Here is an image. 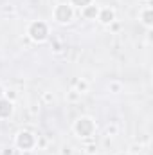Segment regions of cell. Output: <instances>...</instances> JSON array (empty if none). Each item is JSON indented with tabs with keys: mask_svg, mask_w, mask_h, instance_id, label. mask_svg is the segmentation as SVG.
<instances>
[{
	"mask_svg": "<svg viewBox=\"0 0 153 155\" xmlns=\"http://www.w3.org/2000/svg\"><path fill=\"white\" fill-rule=\"evenodd\" d=\"M141 16H142V24H144L146 27H151L153 25V11H151V7H146V9L141 13Z\"/></svg>",
	"mask_w": 153,
	"mask_h": 155,
	"instance_id": "ba28073f",
	"label": "cell"
},
{
	"mask_svg": "<svg viewBox=\"0 0 153 155\" xmlns=\"http://www.w3.org/2000/svg\"><path fill=\"white\" fill-rule=\"evenodd\" d=\"M81 15H83L86 20H96V18L99 16V7H97L96 4H88V5H85V7L81 9Z\"/></svg>",
	"mask_w": 153,
	"mask_h": 155,
	"instance_id": "8992f818",
	"label": "cell"
},
{
	"mask_svg": "<svg viewBox=\"0 0 153 155\" xmlns=\"http://www.w3.org/2000/svg\"><path fill=\"white\" fill-rule=\"evenodd\" d=\"M70 4L72 5H77V7H85V5H88V4H92V0H70Z\"/></svg>",
	"mask_w": 153,
	"mask_h": 155,
	"instance_id": "8fae6325",
	"label": "cell"
},
{
	"mask_svg": "<svg viewBox=\"0 0 153 155\" xmlns=\"http://www.w3.org/2000/svg\"><path fill=\"white\" fill-rule=\"evenodd\" d=\"M67 99L74 103V101H77V99H81V94H79L77 90H70V92H69V96H67Z\"/></svg>",
	"mask_w": 153,
	"mask_h": 155,
	"instance_id": "30bf717a",
	"label": "cell"
},
{
	"mask_svg": "<svg viewBox=\"0 0 153 155\" xmlns=\"http://www.w3.org/2000/svg\"><path fill=\"white\" fill-rule=\"evenodd\" d=\"M70 150H72L70 146H63V152H61V155H70V153H72Z\"/></svg>",
	"mask_w": 153,
	"mask_h": 155,
	"instance_id": "9a60e30c",
	"label": "cell"
},
{
	"mask_svg": "<svg viewBox=\"0 0 153 155\" xmlns=\"http://www.w3.org/2000/svg\"><path fill=\"white\" fill-rule=\"evenodd\" d=\"M117 155H130V153H124V152H122V153H117Z\"/></svg>",
	"mask_w": 153,
	"mask_h": 155,
	"instance_id": "e0dca14e",
	"label": "cell"
},
{
	"mask_svg": "<svg viewBox=\"0 0 153 155\" xmlns=\"http://www.w3.org/2000/svg\"><path fill=\"white\" fill-rule=\"evenodd\" d=\"M27 35H29V38L34 40V41H43V40L49 36V27H47V24L41 22V20L31 22V25H29V29H27Z\"/></svg>",
	"mask_w": 153,
	"mask_h": 155,
	"instance_id": "6da1fadb",
	"label": "cell"
},
{
	"mask_svg": "<svg viewBox=\"0 0 153 155\" xmlns=\"http://www.w3.org/2000/svg\"><path fill=\"white\" fill-rule=\"evenodd\" d=\"M76 90L79 92V94H85V92L88 90V83H86V81H83V79H81V81H77Z\"/></svg>",
	"mask_w": 153,
	"mask_h": 155,
	"instance_id": "9c48e42d",
	"label": "cell"
},
{
	"mask_svg": "<svg viewBox=\"0 0 153 155\" xmlns=\"http://www.w3.org/2000/svg\"><path fill=\"white\" fill-rule=\"evenodd\" d=\"M96 130V123L90 117H79L74 123V132L79 137H90Z\"/></svg>",
	"mask_w": 153,
	"mask_h": 155,
	"instance_id": "7a4b0ae2",
	"label": "cell"
},
{
	"mask_svg": "<svg viewBox=\"0 0 153 155\" xmlns=\"http://www.w3.org/2000/svg\"><path fill=\"white\" fill-rule=\"evenodd\" d=\"M43 101L50 103V101H54V96H52V94H49V92H45V94H43Z\"/></svg>",
	"mask_w": 153,
	"mask_h": 155,
	"instance_id": "5bb4252c",
	"label": "cell"
},
{
	"mask_svg": "<svg viewBox=\"0 0 153 155\" xmlns=\"http://www.w3.org/2000/svg\"><path fill=\"white\" fill-rule=\"evenodd\" d=\"M86 152H88V153H94V152H96V146H88V150H86Z\"/></svg>",
	"mask_w": 153,
	"mask_h": 155,
	"instance_id": "2e32d148",
	"label": "cell"
},
{
	"mask_svg": "<svg viewBox=\"0 0 153 155\" xmlns=\"http://www.w3.org/2000/svg\"><path fill=\"white\" fill-rule=\"evenodd\" d=\"M34 144H36L34 134H31V132H27V130L18 132V135H16V146H18V148H22V150H31Z\"/></svg>",
	"mask_w": 153,
	"mask_h": 155,
	"instance_id": "277c9868",
	"label": "cell"
},
{
	"mask_svg": "<svg viewBox=\"0 0 153 155\" xmlns=\"http://www.w3.org/2000/svg\"><path fill=\"white\" fill-rule=\"evenodd\" d=\"M99 22L101 24H105V25H110V24H114L115 22V11L112 7H103V9H99Z\"/></svg>",
	"mask_w": 153,
	"mask_h": 155,
	"instance_id": "5b68a950",
	"label": "cell"
},
{
	"mask_svg": "<svg viewBox=\"0 0 153 155\" xmlns=\"http://www.w3.org/2000/svg\"><path fill=\"white\" fill-rule=\"evenodd\" d=\"M13 114V101L0 97V119H5Z\"/></svg>",
	"mask_w": 153,
	"mask_h": 155,
	"instance_id": "52a82bcc",
	"label": "cell"
},
{
	"mask_svg": "<svg viewBox=\"0 0 153 155\" xmlns=\"http://www.w3.org/2000/svg\"><path fill=\"white\" fill-rule=\"evenodd\" d=\"M16 96H18V94H16V90H5V92H4V97H5V99H9V101H15V99H16Z\"/></svg>",
	"mask_w": 153,
	"mask_h": 155,
	"instance_id": "7c38bea8",
	"label": "cell"
},
{
	"mask_svg": "<svg viewBox=\"0 0 153 155\" xmlns=\"http://www.w3.org/2000/svg\"><path fill=\"white\" fill-rule=\"evenodd\" d=\"M74 18V9L70 4H60L54 9V20L60 24H69Z\"/></svg>",
	"mask_w": 153,
	"mask_h": 155,
	"instance_id": "3957f363",
	"label": "cell"
},
{
	"mask_svg": "<svg viewBox=\"0 0 153 155\" xmlns=\"http://www.w3.org/2000/svg\"><path fill=\"white\" fill-rule=\"evenodd\" d=\"M110 90H114V92H119V90H121V83H117V81H112V83H110Z\"/></svg>",
	"mask_w": 153,
	"mask_h": 155,
	"instance_id": "4fadbf2b",
	"label": "cell"
}]
</instances>
